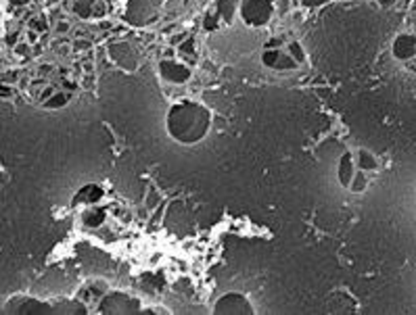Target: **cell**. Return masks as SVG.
I'll return each mask as SVG.
<instances>
[{"label": "cell", "instance_id": "cell-1", "mask_svg": "<svg viewBox=\"0 0 416 315\" xmlns=\"http://www.w3.org/2000/svg\"><path fill=\"white\" fill-rule=\"evenodd\" d=\"M210 130V111L197 102H180L167 113V132L182 144H195Z\"/></svg>", "mask_w": 416, "mask_h": 315}, {"label": "cell", "instance_id": "cell-2", "mask_svg": "<svg viewBox=\"0 0 416 315\" xmlns=\"http://www.w3.org/2000/svg\"><path fill=\"white\" fill-rule=\"evenodd\" d=\"M96 309H98V313H107V315H113V313H141L143 305L138 299H134V296H130L126 292H109L98 301Z\"/></svg>", "mask_w": 416, "mask_h": 315}, {"label": "cell", "instance_id": "cell-3", "mask_svg": "<svg viewBox=\"0 0 416 315\" xmlns=\"http://www.w3.org/2000/svg\"><path fill=\"white\" fill-rule=\"evenodd\" d=\"M214 313L216 315H236V313H242V315H251L253 313V305L251 301L247 299L245 294L240 292H228L220 296L214 305Z\"/></svg>", "mask_w": 416, "mask_h": 315}, {"label": "cell", "instance_id": "cell-4", "mask_svg": "<svg viewBox=\"0 0 416 315\" xmlns=\"http://www.w3.org/2000/svg\"><path fill=\"white\" fill-rule=\"evenodd\" d=\"M5 313H55V305L27 296H15L5 305Z\"/></svg>", "mask_w": 416, "mask_h": 315}, {"label": "cell", "instance_id": "cell-5", "mask_svg": "<svg viewBox=\"0 0 416 315\" xmlns=\"http://www.w3.org/2000/svg\"><path fill=\"white\" fill-rule=\"evenodd\" d=\"M337 173H339L341 186L350 188V186H352V180H354V176H356V161H354V154H352V152H343V156L339 159V169H337Z\"/></svg>", "mask_w": 416, "mask_h": 315}, {"label": "cell", "instance_id": "cell-6", "mask_svg": "<svg viewBox=\"0 0 416 315\" xmlns=\"http://www.w3.org/2000/svg\"><path fill=\"white\" fill-rule=\"evenodd\" d=\"M356 167H358V169H364V171L376 169V159H374V154L368 152L366 148H358V152H356Z\"/></svg>", "mask_w": 416, "mask_h": 315}, {"label": "cell", "instance_id": "cell-7", "mask_svg": "<svg viewBox=\"0 0 416 315\" xmlns=\"http://www.w3.org/2000/svg\"><path fill=\"white\" fill-rule=\"evenodd\" d=\"M55 313H86L88 305L82 301H63V303H53Z\"/></svg>", "mask_w": 416, "mask_h": 315}, {"label": "cell", "instance_id": "cell-8", "mask_svg": "<svg viewBox=\"0 0 416 315\" xmlns=\"http://www.w3.org/2000/svg\"><path fill=\"white\" fill-rule=\"evenodd\" d=\"M366 186H368V180H366V176H364V169H358L356 176H354V180H352L350 190L356 192V194H360V192L366 190Z\"/></svg>", "mask_w": 416, "mask_h": 315}]
</instances>
